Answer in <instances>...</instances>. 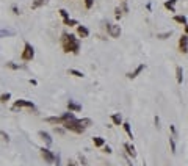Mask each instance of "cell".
Masks as SVG:
<instances>
[{
  "mask_svg": "<svg viewBox=\"0 0 188 166\" xmlns=\"http://www.w3.org/2000/svg\"><path fill=\"white\" fill-rule=\"evenodd\" d=\"M61 47L66 54H79L80 52V39L75 38L74 35H69V33H64L61 36Z\"/></svg>",
  "mask_w": 188,
  "mask_h": 166,
  "instance_id": "cell-1",
  "label": "cell"
},
{
  "mask_svg": "<svg viewBox=\"0 0 188 166\" xmlns=\"http://www.w3.org/2000/svg\"><path fill=\"white\" fill-rule=\"evenodd\" d=\"M63 127L66 129V130H70L74 132V133H83V132L86 130L85 127L82 125V122H80V119H69V121H66L64 124H63Z\"/></svg>",
  "mask_w": 188,
  "mask_h": 166,
  "instance_id": "cell-2",
  "label": "cell"
},
{
  "mask_svg": "<svg viewBox=\"0 0 188 166\" xmlns=\"http://www.w3.org/2000/svg\"><path fill=\"white\" fill-rule=\"evenodd\" d=\"M21 58H22V61H32L35 58V49H33V46L30 42L23 44V52H22Z\"/></svg>",
  "mask_w": 188,
  "mask_h": 166,
  "instance_id": "cell-3",
  "label": "cell"
},
{
  "mask_svg": "<svg viewBox=\"0 0 188 166\" xmlns=\"http://www.w3.org/2000/svg\"><path fill=\"white\" fill-rule=\"evenodd\" d=\"M13 110H19V108H35V104H33L32 100H25V99H19V100H16L14 104H13Z\"/></svg>",
  "mask_w": 188,
  "mask_h": 166,
  "instance_id": "cell-4",
  "label": "cell"
},
{
  "mask_svg": "<svg viewBox=\"0 0 188 166\" xmlns=\"http://www.w3.org/2000/svg\"><path fill=\"white\" fill-rule=\"evenodd\" d=\"M41 155H42V158H44V160L47 161V163H55V158H56V155L53 154L52 151H50L49 147H42L41 149Z\"/></svg>",
  "mask_w": 188,
  "mask_h": 166,
  "instance_id": "cell-5",
  "label": "cell"
},
{
  "mask_svg": "<svg viewBox=\"0 0 188 166\" xmlns=\"http://www.w3.org/2000/svg\"><path fill=\"white\" fill-rule=\"evenodd\" d=\"M107 31L111 38H119L121 36V27L117 24H107Z\"/></svg>",
  "mask_w": 188,
  "mask_h": 166,
  "instance_id": "cell-6",
  "label": "cell"
},
{
  "mask_svg": "<svg viewBox=\"0 0 188 166\" xmlns=\"http://www.w3.org/2000/svg\"><path fill=\"white\" fill-rule=\"evenodd\" d=\"M144 69H146V64H144V63H141V64H138L135 69H133V71H130L129 74H127V78H130V80L136 78V77H138V75L141 74V72L144 71Z\"/></svg>",
  "mask_w": 188,
  "mask_h": 166,
  "instance_id": "cell-7",
  "label": "cell"
},
{
  "mask_svg": "<svg viewBox=\"0 0 188 166\" xmlns=\"http://www.w3.org/2000/svg\"><path fill=\"white\" fill-rule=\"evenodd\" d=\"M179 50L182 54H188V35L185 33L179 38Z\"/></svg>",
  "mask_w": 188,
  "mask_h": 166,
  "instance_id": "cell-8",
  "label": "cell"
},
{
  "mask_svg": "<svg viewBox=\"0 0 188 166\" xmlns=\"http://www.w3.org/2000/svg\"><path fill=\"white\" fill-rule=\"evenodd\" d=\"M129 11V6H127V3L124 2V3H121V6H116V9H115V13H116V19H121L122 17V14L124 13H127Z\"/></svg>",
  "mask_w": 188,
  "mask_h": 166,
  "instance_id": "cell-9",
  "label": "cell"
},
{
  "mask_svg": "<svg viewBox=\"0 0 188 166\" xmlns=\"http://www.w3.org/2000/svg\"><path fill=\"white\" fill-rule=\"evenodd\" d=\"M46 122L49 124H53V125H63V118L61 116H50V118H46Z\"/></svg>",
  "mask_w": 188,
  "mask_h": 166,
  "instance_id": "cell-10",
  "label": "cell"
},
{
  "mask_svg": "<svg viewBox=\"0 0 188 166\" xmlns=\"http://www.w3.org/2000/svg\"><path fill=\"white\" fill-rule=\"evenodd\" d=\"M77 35L80 38H88L89 36V30L85 27V25H77Z\"/></svg>",
  "mask_w": 188,
  "mask_h": 166,
  "instance_id": "cell-11",
  "label": "cell"
},
{
  "mask_svg": "<svg viewBox=\"0 0 188 166\" xmlns=\"http://www.w3.org/2000/svg\"><path fill=\"white\" fill-rule=\"evenodd\" d=\"M124 149H126L127 155H130L132 158L136 157V151H135V146H133V144H130V143H126V144H124Z\"/></svg>",
  "mask_w": 188,
  "mask_h": 166,
  "instance_id": "cell-12",
  "label": "cell"
},
{
  "mask_svg": "<svg viewBox=\"0 0 188 166\" xmlns=\"http://www.w3.org/2000/svg\"><path fill=\"white\" fill-rule=\"evenodd\" d=\"M176 80L179 85H182V82H183V68L182 66H177L176 68Z\"/></svg>",
  "mask_w": 188,
  "mask_h": 166,
  "instance_id": "cell-13",
  "label": "cell"
},
{
  "mask_svg": "<svg viewBox=\"0 0 188 166\" xmlns=\"http://www.w3.org/2000/svg\"><path fill=\"white\" fill-rule=\"evenodd\" d=\"M68 110L69 111H80V110H82V105L77 104L75 100H69L68 102Z\"/></svg>",
  "mask_w": 188,
  "mask_h": 166,
  "instance_id": "cell-14",
  "label": "cell"
},
{
  "mask_svg": "<svg viewBox=\"0 0 188 166\" xmlns=\"http://www.w3.org/2000/svg\"><path fill=\"white\" fill-rule=\"evenodd\" d=\"M179 2V0H166L164 2V8L169 9L171 13H176V3Z\"/></svg>",
  "mask_w": 188,
  "mask_h": 166,
  "instance_id": "cell-15",
  "label": "cell"
},
{
  "mask_svg": "<svg viewBox=\"0 0 188 166\" xmlns=\"http://www.w3.org/2000/svg\"><path fill=\"white\" fill-rule=\"evenodd\" d=\"M173 19H174V22H177V24H182V25H187V24H188L185 14H176Z\"/></svg>",
  "mask_w": 188,
  "mask_h": 166,
  "instance_id": "cell-16",
  "label": "cell"
},
{
  "mask_svg": "<svg viewBox=\"0 0 188 166\" xmlns=\"http://www.w3.org/2000/svg\"><path fill=\"white\" fill-rule=\"evenodd\" d=\"M111 122L115 125H122V116H121V113H113L111 114Z\"/></svg>",
  "mask_w": 188,
  "mask_h": 166,
  "instance_id": "cell-17",
  "label": "cell"
},
{
  "mask_svg": "<svg viewBox=\"0 0 188 166\" xmlns=\"http://www.w3.org/2000/svg\"><path fill=\"white\" fill-rule=\"evenodd\" d=\"M39 137H41L42 139H44V143H46L47 146H50V144H52V138H50V135L47 133V132L41 130V132H39Z\"/></svg>",
  "mask_w": 188,
  "mask_h": 166,
  "instance_id": "cell-18",
  "label": "cell"
},
{
  "mask_svg": "<svg viewBox=\"0 0 188 166\" xmlns=\"http://www.w3.org/2000/svg\"><path fill=\"white\" fill-rule=\"evenodd\" d=\"M93 143H94L96 147H103V146H105V139H103L102 137H94L93 138Z\"/></svg>",
  "mask_w": 188,
  "mask_h": 166,
  "instance_id": "cell-19",
  "label": "cell"
},
{
  "mask_svg": "<svg viewBox=\"0 0 188 166\" xmlns=\"http://www.w3.org/2000/svg\"><path fill=\"white\" fill-rule=\"evenodd\" d=\"M169 147H171V154H176V152H177V147H176V137H173V135L169 137Z\"/></svg>",
  "mask_w": 188,
  "mask_h": 166,
  "instance_id": "cell-20",
  "label": "cell"
},
{
  "mask_svg": "<svg viewBox=\"0 0 188 166\" xmlns=\"http://www.w3.org/2000/svg\"><path fill=\"white\" fill-rule=\"evenodd\" d=\"M122 127H124V130H126V133L129 135V138L133 139V132H132V127H130L129 122H122Z\"/></svg>",
  "mask_w": 188,
  "mask_h": 166,
  "instance_id": "cell-21",
  "label": "cell"
},
{
  "mask_svg": "<svg viewBox=\"0 0 188 166\" xmlns=\"http://www.w3.org/2000/svg\"><path fill=\"white\" fill-rule=\"evenodd\" d=\"M46 3H49V0H35V2L32 3V9H36V8H39V6L46 5Z\"/></svg>",
  "mask_w": 188,
  "mask_h": 166,
  "instance_id": "cell-22",
  "label": "cell"
},
{
  "mask_svg": "<svg viewBox=\"0 0 188 166\" xmlns=\"http://www.w3.org/2000/svg\"><path fill=\"white\" fill-rule=\"evenodd\" d=\"M61 118H63V121H69V119H75V114H74V111H68V113H63L61 114ZM63 122V124H64Z\"/></svg>",
  "mask_w": 188,
  "mask_h": 166,
  "instance_id": "cell-23",
  "label": "cell"
},
{
  "mask_svg": "<svg viewBox=\"0 0 188 166\" xmlns=\"http://www.w3.org/2000/svg\"><path fill=\"white\" fill-rule=\"evenodd\" d=\"M6 68H8V69H13V71H19V69H22L23 66L16 64V63H13V61H8V63H6Z\"/></svg>",
  "mask_w": 188,
  "mask_h": 166,
  "instance_id": "cell-24",
  "label": "cell"
},
{
  "mask_svg": "<svg viewBox=\"0 0 188 166\" xmlns=\"http://www.w3.org/2000/svg\"><path fill=\"white\" fill-rule=\"evenodd\" d=\"M16 31L13 30H0V38H5V36H14Z\"/></svg>",
  "mask_w": 188,
  "mask_h": 166,
  "instance_id": "cell-25",
  "label": "cell"
},
{
  "mask_svg": "<svg viewBox=\"0 0 188 166\" xmlns=\"http://www.w3.org/2000/svg\"><path fill=\"white\" fill-rule=\"evenodd\" d=\"M80 122H82V125H83L85 129H88V127H91V125H93V121H91L89 118H83V119H80Z\"/></svg>",
  "mask_w": 188,
  "mask_h": 166,
  "instance_id": "cell-26",
  "label": "cell"
},
{
  "mask_svg": "<svg viewBox=\"0 0 188 166\" xmlns=\"http://www.w3.org/2000/svg\"><path fill=\"white\" fill-rule=\"evenodd\" d=\"M9 99H11V94H9V92H3V94L0 96V102H2V104H6Z\"/></svg>",
  "mask_w": 188,
  "mask_h": 166,
  "instance_id": "cell-27",
  "label": "cell"
},
{
  "mask_svg": "<svg viewBox=\"0 0 188 166\" xmlns=\"http://www.w3.org/2000/svg\"><path fill=\"white\" fill-rule=\"evenodd\" d=\"M68 72H69L70 75H74V77H79V78H82V77H83V72L77 71V69H69Z\"/></svg>",
  "mask_w": 188,
  "mask_h": 166,
  "instance_id": "cell-28",
  "label": "cell"
},
{
  "mask_svg": "<svg viewBox=\"0 0 188 166\" xmlns=\"http://www.w3.org/2000/svg\"><path fill=\"white\" fill-rule=\"evenodd\" d=\"M171 35H173V31L169 30V31H164V33H158V35H157V38H158V39H166V38H169Z\"/></svg>",
  "mask_w": 188,
  "mask_h": 166,
  "instance_id": "cell-29",
  "label": "cell"
},
{
  "mask_svg": "<svg viewBox=\"0 0 188 166\" xmlns=\"http://www.w3.org/2000/svg\"><path fill=\"white\" fill-rule=\"evenodd\" d=\"M63 22H64V25H69V27H72V25H79L75 19H70V17H69V19H64Z\"/></svg>",
  "mask_w": 188,
  "mask_h": 166,
  "instance_id": "cell-30",
  "label": "cell"
},
{
  "mask_svg": "<svg viewBox=\"0 0 188 166\" xmlns=\"http://www.w3.org/2000/svg\"><path fill=\"white\" fill-rule=\"evenodd\" d=\"M60 14H61V17H63V21H64V19H69V13L66 11V9H60Z\"/></svg>",
  "mask_w": 188,
  "mask_h": 166,
  "instance_id": "cell-31",
  "label": "cell"
},
{
  "mask_svg": "<svg viewBox=\"0 0 188 166\" xmlns=\"http://www.w3.org/2000/svg\"><path fill=\"white\" fill-rule=\"evenodd\" d=\"M93 5H94V0H85V6H86L88 9H91Z\"/></svg>",
  "mask_w": 188,
  "mask_h": 166,
  "instance_id": "cell-32",
  "label": "cell"
},
{
  "mask_svg": "<svg viewBox=\"0 0 188 166\" xmlns=\"http://www.w3.org/2000/svg\"><path fill=\"white\" fill-rule=\"evenodd\" d=\"M53 130H55V133H58V135H63V133H64V130H66V129H61V127H58V125H56V127L53 129Z\"/></svg>",
  "mask_w": 188,
  "mask_h": 166,
  "instance_id": "cell-33",
  "label": "cell"
},
{
  "mask_svg": "<svg viewBox=\"0 0 188 166\" xmlns=\"http://www.w3.org/2000/svg\"><path fill=\"white\" fill-rule=\"evenodd\" d=\"M169 130H171V135H173V137H177V129H176V125H169Z\"/></svg>",
  "mask_w": 188,
  "mask_h": 166,
  "instance_id": "cell-34",
  "label": "cell"
},
{
  "mask_svg": "<svg viewBox=\"0 0 188 166\" xmlns=\"http://www.w3.org/2000/svg\"><path fill=\"white\" fill-rule=\"evenodd\" d=\"M0 137H3V139H6V141H8V139H9L8 133H5V132H3V130H0Z\"/></svg>",
  "mask_w": 188,
  "mask_h": 166,
  "instance_id": "cell-35",
  "label": "cell"
},
{
  "mask_svg": "<svg viewBox=\"0 0 188 166\" xmlns=\"http://www.w3.org/2000/svg\"><path fill=\"white\" fill-rule=\"evenodd\" d=\"M103 152H107V154H111V147H110V146H103Z\"/></svg>",
  "mask_w": 188,
  "mask_h": 166,
  "instance_id": "cell-36",
  "label": "cell"
},
{
  "mask_svg": "<svg viewBox=\"0 0 188 166\" xmlns=\"http://www.w3.org/2000/svg\"><path fill=\"white\" fill-rule=\"evenodd\" d=\"M154 121H155V127L158 129V127H160V118H158V116H155V118H154Z\"/></svg>",
  "mask_w": 188,
  "mask_h": 166,
  "instance_id": "cell-37",
  "label": "cell"
},
{
  "mask_svg": "<svg viewBox=\"0 0 188 166\" xmlns=\"http://www.w3.org/2000/svg\"><path fill=\"white\" fill-rule=\"evenodd\" d=\"M13 13H14V14H19V9H17L16 5H13Z\"/></svg>",
  "mask_w": 188,
  "mask_h": 166,
  "instance_id": "cell-38",
  "label": "cell"
},
{
  "mask_svg": "<svg viewBox=\"0 0 188 166\" xmlns=\"http://www.w3.org/2000/svg\"><path fill=\"white\" fill-rule=\"evenodd\" d=\"M55 161H56V163H55V165H56V166H60V155H56V158H55Z\"/></svg>",
  "mask_w": 188,
  "mask_h": 166,
  "instance_id": "cell-39",
  "label": "cell"
},
{
  "mask_svg": "<svg viewBox=\"0 0 188 166\" xmlns=\"http://www.w3.org/2000/svg\"><path fill=\"white\" fill-rule=\"evenodd\" d=\"M183 27H185V35H188V24H187V25H183Z\"/></svg>",
  "mask_w": 188,
  "mask_h": 166,
  "instance_id": "cell-40",
  "label": "cell"
},
{
  "mask_svg": "<svg viewBox=\"0 0 188 166\" xmlns=\"http://www.w3.org/2000/svg\"><path fill=\"white\" fill-rule=\"evenodd\" d=\"M68 166H79V165H75V163H68Z\"/></svg>",
  "mask_w": 188,
  "mask_h": 166,
  "instance_id": "cell-41",
  "label": "cell"
}]
</instances>
